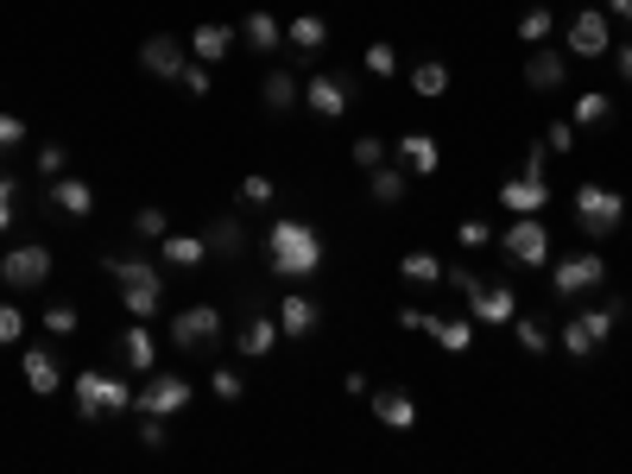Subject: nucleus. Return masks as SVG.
<instances>
[{"mask_svg": "<svg viewBox=\"0 0 632 474\" xmlns=\"http://www.w3.org/2000/svg\"><path fill=\"white\" fill-rule=\"evenodd\" d=\"M203 240H209V254L235 259L240 247H247V228H240V216H216V221H209V235H203Z\"/></svg>", "mask_w": 632, "mask_h": 474, "instance_id": "c756f323", "label": "nucleus"}, {"mask_svg": "<svg viewBox=\"0 0 632 474\" xmlns=\"http://www.w3.org/2000/svg\"><path fill=\"white\" fill-rule=\"evenodd\" d=\"M620 316H626V304H594V310H582L575 323H582V329H589L594 342H608L613 329H620Z\"/></svg>", "mask_w": 632, "mask_h": 474, "instance_id": "2f4dec72", "label": "nucleus"}, {"mask_svg": "<svg viewBox=\"0 0 632 474\" xmlns=\"http://www.w3.org/2000/svg\"><path fill=\"white\" fill-rule=\"evenodd\" d=\"M13 209H20V190H13V178L0 171V235L13 228Z\"/></svg>", "mask_w": 632, "mask_h": 474, "instance_id": "8fccbe9b", "label": "nucleus"}, {"mask_svg": "<svg viewBox=\"0 0 632 474\" xmlns=\"http://www.w3.org/2000/svg\"><path fill=\"white\" fill-rule=\"evenodd\" d=\"M393 70H398V51L386 39H374L367 45V77H393Z\"/></svg>", "mask_w": 632, "mask_h": 474, "instance_id": "37998d69", "label": "nucleus"}, {"mask_svg": "<svg viewBox=\"0 0 632 474\" xmlns=\"http://www.w3.org/2000/svg\"><path fill=\"white\" fill-rule=\"evenodd\" d=\"M0 278H7L13 292H39L45 278H51V247H45V240L7 247V259H0Z\"/></svg>", "mask_w": 632, "mask_h": 474, "instance_id": "9d476101", "label": "nucleus"}, {"mask_svg": "<svg viewBox=\"0 0 632 474\" xmlns=\"http://www.w3.org/2000/svg\"><path fill=\"white\" fill-rule=\"evenodd\" d=\"M120 361H127V367H134V374H152L158 367V342H152V329H146V323H127V336H120Z\"/></svg>", "mask_w": 632, "mask_h": 474, "instance_id": "a878e982", "label": "nucleus"}, {"mask_svg": "<svg viewBox=\"0 0 632 474\" xmlns=\"http://www.w3.org/2000/svg\"><path fill=\"white\" fill-rule=\"evenodd\" d=\"M20 374H26V386H32L39 398H51V393L63 386V374H58V355H51V348H26Z\"/></svg>", "mask_w": 632, "mask_h": 474, "instance_id": "cd10ccee", "label": "nucleus"}, {"mask_svg": "<svg viewBox=\"0 0 632 474\" xmlns=\"http://www.w3.org/2000/svg\"><path fill=\"white\" fill-rule=\"evenodd\" d=\"M20 336H26V316H20V304H0V348H13Z\"/></svg>", "mask_w": 632, "mask_h": 474, "instance_id": "de8ad7c7", "label": "nucleus"}, {"mask_svg": "<svg viewBox=\"0 0 632 474\" xmlns=\"http://www.w3.org/2000/svg\"><path fill=\"white\" fill-rule=\"evenodd\" d=\"M608 115H613V96H608V89H589V96L575 101V127H608Z\"/></svg>", "mask_w": 632, "mask_h": 474, "instance_id": "c9c22d12", "label": "nucleus"}, {"mask_svg": "<svg viewBox=\"0 0 632 474\" xmlns=\"http://www.w3.org/2000/svg\"><path fill=\"white\" fill-rule=\"evenodd\" d=\"M620 82H632V45H620Z\"/></svg>", "mask_w": 632, "mask_h": 474, "instance_id": "4d7b16f0", "label": "nucleus"}, {"mask_svg": "<svg viewBox=\"0 0 632 474\" xmlns=\"http://www.w3.org/2000/svg\"><path fill=\"white\" fill-rule=\"evenodd\" d=\"M556 342H563V355H575V361H589L594 348H601V342H594L589 329H582V323H575V316H570V323H563V329H556Z\"/></svg>", "mask_w": 632, "mask_h": 474, "instance_id": "e433bc0d", "label": "nucleus"}, {"mask_svg": "<svg viewBox=\"0 0 632 474\" xmlns=\"http://www.w3.org/2000/svg\"><path fill=\"white\" fill-rule=\"evenodd\" d=\"M45 203L58 209V216H70V221H89L96 216V184H82V178H51V190H45Z\"/></svg>", "mask_w": 632, "mask_h": 474, "instance_id": "dca6fc26", "label": "nucleus"}, {"mask_svg": "<svg viewBox=\"0 0 632 474\" xmlns=\"http://www.w3.org/2000/svg\"><path fill=\"white\" fill-rule=\"evenodd\" d=\"M431 336H436V348H443V355H468V348H474V316H462V323L436 316V323H431Z\"/></svg>", "mask_w": 632, "mask_h": 474, "instance_id": "c85d7f7f", "label": "nucleus"}, {"mask_svg": "<svg viewBox=\"0 0 632 474\" xmlns=\"http://www.w3.org/2000/svg\"><path fill=\"white\" fill-rule=\"evenodd\" d=\"M348 158H355L361 171H374V165H386V139H374V134H361L355 146H348Z\"/></svg>", "mask_w": 632, "mask_h": 474, "instance_id": "a19ab883", "label": "nucleus"}, {"mask_svg": "<svg viewBox=\"0 0 632 474\" xmlns=\"http://www.w3.org/2000/svg\"><path fill=\"white\" fill-rule=\"evenodd\" d=\"M563 77H570V51H556V45L544 39L532 58H525V89L551 96V89H563Z\"/></svg>", "mask_w": 632, "mask_h": 474, "instance_id": "4468645a", "label": "nucleus"}, {"mask_svg": "<svg viewBox=\"0 0 632 474\" xmlns=\"http://www.w3.org/2000/svg\"><path fill=\"white\" fill-rule=\"evenodd\" d=\"M348 101H355V89H348V77H336V70H316V77L304 82V108H310L316 120H342Z\"/></svg>", "mask_w": 632, "mask_h": 474, "instance_id": "f8f14e48", "label": "nucleus"}, {"mask_svg": "<svg viewBox=\"0 0 632 474\" xmlns=\"http://www.w3.org/2000/svg\"><path fill=\"white\" fill-rule=\"evenodd\" d=\"M216 342H221V310L216 304H190V310L171 316V348L203 355V348H216Z\"/></svg>", "mask_w": 632, "mask_h": 474, "instance_id": "39448f33", "label": "nucleus"}, {"mask_svg": "<svg viewBox=\"0 0 632 474\" xmlns=\"http://www.w3.org/2000/svg\"><path fill=\"white\" fill-rule=\"evenodd\" d=\"M240 45H247V51H259V58H273L278 45H285V26L259 7V13H247V20H240Z\"/></svg>", "mask_w": 632, "mask_h": 474, "instance_id": "393cba45", "label": "nucleus"}, {"mask_svg": "<svg viewBox=\"0 0 632 474\" xmlns=\"http://www.w3.org/2000/svg\"><path fill=\"white\" fill-rule=\"evenodd\" d=\"M285 45H292L297 58H316V51L329 45V20H323V13H297V20L285 26Z\"/></svg>", "mask_w": 632, "mask_h": 474, "instance_id": "bb28decb", "label": "nucleus"}, {"mask_svg": "<svg viewBox=\"0 0 632 474\" xmlns=\"http://www.w3.org/2000/svg\"><path fill=\"white\" fill-rule=\"evenodd\" d=\"M266 266H273V278H285V285L316 278L323 273V235H316L304 216H278L273 228H266Z\"/></svg>", "mask_w": 632, "mask_h": 474, "instance_id": "f257e3e1", "label": "nucleus"}, {"mask_svg": "<svg viewBox=\"0 0 632 474\" xmlns=\"http://www.w3.org/2000/svg\"><path fill=\"white\" fill-rule=\"evenodd\" d=\"M39 171H45V178H63V171H70V152H63V139H45V146H39Z\"/></svg>", "mask_w": 632, "mask_h": 474, "instance_id": "79ce46f5", "label": "nucleus"}, {"mask_svg": "<svg viewBox=\"0 0 632 474\" xmlns=\"http://www.w3.org/2000/svg\"><path fill=\"white\" fill-rule=\"evenodd\" d=\"M259 101L273 108V115H292L304 89H297V63H266V82H259Z\"/></svg>", "mask_w": 632, "mask_h": 474, "instance_id": "6ab92c4d", "label": "nucleus"}, {"mask_svg": "<svg viewBox=\"0 0 632 474\" xmlns=\"http://www.w3.org/2000/svg\"><path fill=\"white\" fill-rule=\"evenodd\" d=\"M601 285H608V259L601 254H570V259H556V273H551L556 297H589Z\"/></svg>", "mask_w": 632, "mask_h": 474, "instance_id": "1a4fd4ad", "label": "nucleus"}, {"mask_svg": "<svg viewBox=\"0 0 632 474\" xmlns=\"http://www.w3.org/2000/svg\"><path fill=\"white\" fill-rule=\"evenodd\" d=\"M620 221H626V197H620V190H608V184H582V190H575V228L589 240L613 235Z\"/></svg>", "mask_w": 632, "mask_h": 474, "instance_id": "20e7f679", "label": "nucleus"}, {"mask_svg": "<svg viewBox=\"0 0 632 474\" xmlns=\"http://www.w3.org/2000/svg\"><path fill=\"white\" fill-rule=\"evenodd\" d=\"M178 82H184V96H209V89H216V77H209V63H197V58H190V63H184V70H178Z\"/></svg>", "mask_w": 632, "mask_h": 474, "instance_id": "ea45409f", "label": "nucleus"}, {"mask_svg": "<svg viewBox=\"0 0 632 474\" xmlns=\"http://www.w3.org/2000/svg\"><path fill=\"white\" fill-rule=\"evenodd\" d=\"M500 209H506V216H544V209H551V178H532V171L506 178L500 184Z\"/></svg>", "mask_w": 632, "mask_h": 474, "instance_id": "ddd939ff", "label": "nucleus"}, {"mask_svg": "<svg viewBox=\"0 0 632 474\" xmlns=\"http://www.w3.org/2000/svg\"><path fill=\"white\" fill-rule=\"evenodd\" d=\"M608 13H613L620 26H632V0H608Z\"/></svg>", "mask_w": 632, "mask_h": 474, "instance_id": "6e6d98bb", "label": "nucleus"}, {"mask_svg": "<svg viewBox=\"0 0 632 474\" xmlns=\"http://www.w3.org/2000/svg\"><path fill=\"white\" fill-rule=\"evenodd\" d=\"M278 329H285L292 342L316 336V329H323V304H316V297H304V292H292L285 304H278Z\"/></svg>", "mask_w": 632, "mask_h": 474, "instance_id": "412c9836", "label": "nucleus"}, {"mask_svg": "<svg viewBox=\"0 0 632 474\" xmlns=\"http://www.w3.org/2000/svg\"><path fill=\"white\" fill-rule=\"evenodd\" d=\"M20 139H26V120L20 115H0V152H13Z\"/></svg>", "mask_w": 632, "mask_h": 474, "instance_id": "603ef678", "label": "nucleus"}, {"mask_svg": "<svg viewBox=\"0 0 632 474\" xmlns=\"http://www.w3.org/2000/svg\"><path fill=\"white\" fill-rule=\"evenodd\" d=\"M273 197H278V184L266 178V171H254V178H240V203H247V209H266Z\"/></svg>", "mask_w": 632, "mask_h": 474, "instance_id": "58836bf2", "label": "nucleus"}, {"mask_svg": "<svg viewBox=\"0 0 632 474\" xmlns=\"http://www.w3.org/2000/svg\"><path fill=\"white\" fill-rule=\"evenodd\" d=\"M203 259H209V240L203 235H178L171 228V235L158 240V266H171V273H197Z\"/></svg>", "mask_w": 632, "mask_h": 474, "instance_id": "aec40b11", "label": "nucleus"}, {"mask_svg": "<svg viewBox=\"0 0 632 474\" xmlns=\"http://www.w3.org/2000/svg\"><path fill=\"white\" fill-rule=\"evenodd\" d=\"M500 247H506L513 266H544V259H551V228H544L537 216H513L506 235H500Z\"/></svg>", "mask_w": 632, "mask_h": 474, "instance_id": "6e6552de", "label": "nucleus"}, {"mask_svg": "<svg viewBox=\"0 0 632 474\" xmlns=\"http://www.w3.org/2000/svg\"><path fill=\"white\" fill-rule=\"evenodd\" d=\"M77 304H51V310H45V329H51V336H77Z\"/></svg>", "mask_w": 632, "mask_h": 474, "instance_id": "c03bdc74", "label": "nucleus"}, {"mask_svg": "<svg viewBox=\"0 0 632 474\" xmlns=\"http://www.w3.org/2000/svg\"><path fill=\"white\" fill-rule=\"evenodd\" d=\"M405 190H412V171H405V165H374V171H367V197H374L379 209H398Z\"/></svg>", "mask_w": 632, "mask_h": 474, "instance_id": "b1692460", "label": "nucleus"}, {"mask_svg": "<svg viewBox=\"0 0 632 474\" xmlns=\"http://www.w3.org/2000/svg\"><path fill=\"white\" fill-rule=\"evenodd\" d=\"M235 39H240L235 26H221V20H203L197 32H190V58H197V63H209V70H216V63L228 58V51H235Z\"/></svg>", "mask_w": 632, "mask_h": 474, "instance_id": "4be33fe9", "label": "nucleus"}, {"mask_svg": "<svg viewBox=\"0 0 632 474\" xmlns=\"http://www.w3.org/2000/svg\"><path fill=\"white\" fill-rule=\"evenodd\" d=\"M575 134H582L575 120H551V134H544V146H551V152H575Z\"/></svg>", "mask_w": 632, "mask_h": 474, "instance_id": "09e8293b", "label": "nucleus"}, {"mask_svg": "<svg viewBox=\"0 0 632 474\" xmlns=\"http://www.w3.org/2000/svg\"><path fill=\"white\" fill-rule=\"evenodd\" d=\"M184 39H171V32H152V39L139 45V70L146 77H165V82H178V70H184Z\"/></svg>", "mask_w": 632, "mask_h": 474, "instance_id": "2eb2a0df", "label": "nucleus"}, {"mask_svg": "<svg viewBox=\"0 0 632 474\" xmlns=\"http://www.w3.org/2000/svg\"><path fill=\"white\" fill-rule=\"evenodd\" d=\"M209 386H216V398H228V405H235V398H247V379H240L235 367H216V374H209Z\"/></svg>", "mask_w": 632, "mask_h": 474, "instance_id": "a18cd8bd", "label": "nucleus"}, {"mask_svg": "<svg viewBox=\"0 0 632 474\" xmlns=\"http://www.w3.org/2000/svg\"><path fill=\"white\" fill-rule=\"evenodd\" d=\"M462 297H468L474 323H513V316H519V292L506 285V278H474Z\"/></svg>", "mask_w": 632, "mask_h": 474, "instance_id": "9b49d317", "label": "nucleus"}, {"mask_svg": "<svg viewBox=\"0 0 632 474\" xmlns=\"http://www.w3.org/2000/svg\"><path fill=\"white\" fill-rule=\"evenodd\" d=\"M393 165H405L412 178H436V171H443V146H436L431 134H405L393 146Z\"/></svg>", "mask_w": 632, "mask_h": 474, "instance_id": "f3484780", "label": "nucleus"}, {"mask_svg": "<svg viewBox=\"0 0 632 474\" xmlns=\"http://www.w3.org/2000/svg\"><path fill=\"white\" fill-rule=\"evenodd\" d=\"M412 89H417V96H450V63H436V58H424V63H417V70H412Z\"/></svg>", "mask_w": 632, "mask_h": 474, "instance_id": "473e14b6", "label": "nucleus"}, {"mask_svg": "<svg viewBox=\"0 0 632 474\" xmlns=\"http://www.w3.org/2000/svg\"><path fill=\"white\" fill-rule=\"evenodd\" d=\"M544 165H551V146H544V139H532V146H525V171H532V178H544Z\"/></svg>", "mask_w": 632, "mask_h": 474, "instance_id": "5fc2aeb1", "label": "nucleus"}, {"mask_svg": "<svg viewBox=\"0 0 632 474\" xmlns=\"http://www.w3.org/2000/svg\"><path fill=\"white\" fill-rule=\"evenodd\" d=\"M455 240H462V254H474V247H487V240H494V228H487V221H455Z\"/></svg>", "mask_w": 632, "mask_h": 474, "instance_id": "49530a36", "label": "nucleus"}, {"mask_svg": "<svg viewBox=\"0 0 632 474\" xmlns=\"http://www.w3.org/2000/svg\"><path fill=\"white\" fill-rule=\"evenodd\" d=\"M70 398H77V417L82 424H101V417H115L134 405V393H127V379L120 374H101V367H89V374L70 379Z\"/></svg>", "mask_w": 632, "mask_h": 474, "instance_id": "7ed1b4c3", "label": "nucleus"}, {"mask_svg": "<svg viewBox=\"0 0 632 474\" xmlns=\"http://www.w3.org/2000/svg\"><path fill=\"white\" fill-rule=\"evenodd\" d=\"M134 405H139V417H178L184 405H190V379L184 374H146V386L134 393Z\"/></svg>", "mask_w": 632, "mask_h": 474, "instance_id": "423d86ee", "label": "nucleus"}, {"mask_svg": "<svg viewBox=\"0 0 632 474\" xmlns=\"http://www.w3.org/2000/svg\"><path fill=\"white\" fill-rule=\"evenodd\" d=\"M513 336H519V348H525V355H544V348H551V329H544V316H513Z\"/></svg>", "mask_w": 632, "mask_h": 474, "instance_id": "72a5a7b5", "label": "nucleus"}, {"mask_svg": "<svg viewBox=\"0 0 632 474\" xmlns=\"http://www.w3.org/2000/svg\"><path fill=\"white\" fill-rule=\"evenodd\" d=\"M108 278H115L127 316L152 323V316L165 310V266H158V259H146V254H108Z\"/></svg>", "mask_w": 632, "mask_h": 474, "instance_id": "f03ea898", "label": "nucleus"}, {"mask_svg": "<svg viewBox=\"0 0 632 474\" xmlns=\"http://www.w3.org/2000/svg\"><path fill=\"white\" fill-rule=\"evenodd\" d=\"M134 235H139V240H165V235H171V216H165L158 203H146V209L134 216Z\"/></svg>", "mask_w": 632, "mask_h": 474, "instance_id": "4c0bfd02", "label": "nucleus"}, {"mask_svg": "<svg viewBox=\"0 0 632 474\" xmlns=\"http://www.w3.org/2000/svg\"><path fill=\"white\" fill-rule=\"evenodd\" d=\"M398 278H405V285H443V259L424 254V247H412V254L398 259Z\"/></svg>", "mask_w": 632, "mask_h": 474, "instance_id": "7c9ffc66", "label": "nucleus"}, {"mask_svg": "<svg viewBox=\"0 0 632 474\" xmlns=\"http://www.w3.org/2000/svg\"><path fill=\"white\" fill-rule=\"evenodd\" d=\"M556 32V13L551 7H525V13H519V39L525 45H544Z\"/></svg>", "mask_w": 632, "mask_h": 474, "instance_id": "f704fd0d", "label": "nucleus"}, {"mask_svg": "<svg viewBox=\"0 0 632 474\" xmlns=\"http://www.w3.org/2000/svg\"><path fill=\"white\" fill-rule=\"evenodd\" d=\"M278 342H285V329H278V310H273V316H247V323H240V336H235V348L247 361H259V355H273Z\"/></svg>", "mask_w": 632, "mask_h": 474, "instance_id": "5701e85b", "label": "nucleus"}, {"mask_svg": "<svg viewBox=\"0 0 632 474\" xmlns=\"http://www.w3.org/2000/svg\"><path fill=\"white\" fill-rule=\"evenodd\" d=\"M431 323H436V316H431V310H417V304H405V310H398V329H417V336H431Z\"/></svg>", "mask_w": 632, "mask_h": 474, "instance_id": "3c124183", "label": "nucleus"}, {"mask_svg": "<svg viewBox=\"0 0 632 474\" xmlns=\"http://www.w3.org/2000/svg\"><path fill=\"white\" fill-rule=\"evenodd\" d=\"M608 51H613V13L608 7L570 13V58H608Z\"/></svg>", "mask_w": 632, "mask_h": 474, "instance_id": "0eeeda50", "label": "nucleus"}, {"mask_svg": "<svg viewBox=\"0 0 632 474\" xmlns=\"http://www.w3.org/2000/svg\"><path fill=\"white\" fill-rule=\"evenodd\" d=\"M139 443H146V450H165V443H171V436H165V417H146V424H139Z\"/></svg>", "mask_w": 632, "mask_h": 474, "instance_id": "864d4df0", "label": "nucleus"}, {"mask_svg": "<svg viewBox=\"0 0 632 474\" xmlns=\"http://www.w3.org/2000/svg\"><path fill=\"white\" fill-rule=\"evenodd\" d=\"M374 417L386 424V431H417V398L405 393V386H374Z\"/></svg>", "mask_w": 632, "mask_h": 474, "instance_id": "a211bd4d", "label": "nucleus"}]
</instances>
